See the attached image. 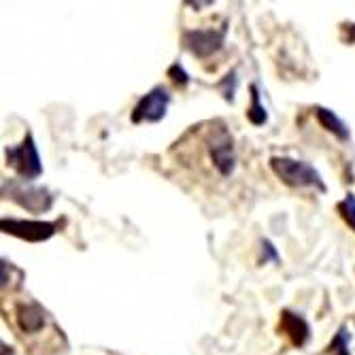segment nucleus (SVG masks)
I'll return each instance as SVG.
<instances>
[{
	"mask_svg": "<svg viewBox=\"0 0 355 355\" xmlns=\"http://www.w3.org/2000/svg\"><path fill=\"white\" fill-rule=\"evenodd\" d=\"M207 151L211 157V164L221 177H232L236 171V151H234V139L221 119L211 121V128L205 135Z\"/></svg>",
	"mask_w": 355,
	"mask_h": 355,
	"instance_id": "2",
	"label": "nucleus"
},
{
	"mask_svg": "<svg viewBox=\"0 0 355 355\" xmlns=\"http://www.w3.org/2000/svg\"><path fill=\"white\" fill-rule=\"evenodd\" d=\"M270 171L287 185V187H313L321 193H326L328 187L321 179L319 171L315 166H311L304 159H296V157H287V155H272L270 157Z\"/></svg>",
	"mask_w": 355,
	"mask_h": 355,
	"instance_id": "1",
	"label": "nucleus"
},
{
	"mask_svg": "<svg viewBox=\"0 0 355 355\" xmlns=\"http://www.w3.org/2000/svg\"><path fill=\"white\" fill-rule=\"evenodd\" d=\"M349 345H351V332L347 326H340L336 336L332 338V343L328 345V355H351L349 351Z\"/></svg>",
	"mask_w": 355,
	"mask_h": 355,
	"instance_id": "12",
	"label": "nucleus"
},
{
	"mask_svg": "<svg viewBox=\"0 0 355 355\" xmlns=\"http://www.w3.org/2000/svg\"><path fill=\"white\" fill-rule=\"evenodd\" d=\"M225 32H228V26H225V24L221 28L183 30L181 43H183V49L189 51L191 55L207 60V58L215 55L225 45Z\"/></svg>",
	"mask_w": 355,
	"mask_h": 355,
	"instance_id": "5",
	"label": "nucleus"
},
{
	"mask_svg": "<svg viewBox=\"0 0 355 355\" xmlns=\"http://www.w3.org/2000/svg\"><path fill=\"white\" fill-rule=\"evenodd\" d=\"M171 105V92L166 85H155L151 87L143 98L137 103L130 121L132 123H157L166 117Z\"/></svg>",
	"mask_w": 355,
	"mask_h": 355,
	"instance_id": "7",
	"label": "nucleus"
},
{
	"mask_svg": "<svg viewBox=\"0 0 355 355\" xmlns=\"http://www.w3.org/2000/svg\"><path fill=\"white\" fill-rule=\"evenodd\" d=\"M13 315H15V324H17L19 332L26 336L43 332L45 324H47V317H49L47 311L43 309V304H39L37 300L17 302Z\"/></svg>",
	"mask_w": 355,
	"mask_h": 355,
	"instance_id": "8",
	"label": "nucleus"
},
{
	"mask_svg": "<svg viewBox=\"0 0 355 355\" xmlns=\"http://www.w3.org/2000/svg\"><path fill=\"white\" fill-rule=\"evenodd\" d=\"M277 330H279V334H285L289 338V343H292V347H296V349H302L311 340L309 321L300 313H294V311H289V309L281 311Z\"/></svg>",
	"mask_w": 355,
	"mask_h": 355,
	"instance_id": "9",
	"label": "nucleus"
},
{
	"mask_svg": "<svg viewBox=\"0 0 355 355\" xmlns=\"http://www.w3.org/2000/svg\"><path fill=\"white\" fill-rule=\"evenodd\" d=\"M260 251H262V255H260V262H262V264H266V262L281 264V255H279L277 247L272 245V241L262 239V243H260Z\"/></svg>",
	"mask_w": 355,
	"mask_h": 355,
	"instance_id": "16",
	"label": "nucleus"
},
{
	"mask_svg": "<svg viewBox=\"0 0 355 355\" xmlns=\"http://www.w3.org/2000/svg\"><path fill=\"white\" fill-rule=\"evenodd\" d=\"M336 211L340 215V219L349 225V230L355 232V193H347V196L336 205Z\"/></svg>",
	"mask_w": 355,
	"mask_h": 355,
	"instance_id": "13",
	"label": "nucleus"
},
{
	"mask_svg": "<svg viewBox=\"0 0 355 355\" xmlns=\"http://www.w3.org/2000/svg\"><path fill=\"white\" fill-rule=\"evenodd\" d=\"M315 117H317V121H319V125L324 128L326 132H330V135H334L340 143H347L349 139H351V130H349V125L332 111V109H326V107H321V105H317L315 109Z\"/></svg>",
	"mask_w": 355,
	"mask_h": 355,
	"instance_id": "10",
	"label": "nucleus"
},
{
	"mask_svg": "<svg viewBox=\"0 0 355 355\" xmlns=\"http://www.w3.org/2000/svg\"><path fill=\"white\" fill-rule=\"evenodd\" d=\"M0 228H3L5 234H11L15 239H21L26 243H45L49 241L60 223L58 221H41V219H13V217H5L0 221Z\"/></svg>",
	"mask_w": 355,
	"mask_h": 355,
	"instance_id": "6",
	"label": "nucleus"
},
{
	"mask_svg": "<svg viewBox=\"0 0 355 355\" xmlns=\"http://www.w3.org/2000/svg\"><path fill=\"white\" fill-rule=\"evenodd\" d=\"M166 75L171 77V81H173L177 87H185V85L191 81V77L187 75V71L183 69V64H181V62H173L171 67H168V71H166Z\"/></svg>",
	"mask_w": 355,
	"mask_h": 355,
	"instance_id": "15",
	"label": "nucleus"
},
{
	"mask_svg": "<svg viewBox=\"0 0 355 355\" xmlns=\"http://www.w3.org/2000/svg\"><path fill=\"white\" fill-rule=\"evenodd\" d=\"M249 92H251V105L247 107V119L253 125H264L268 121V113H266V107L260 101V89H257L255 83H251Z\"/></svg>",
	"mask_w": 355,
	"mask_h": 355,
	"instance_id": "11",
	"label": "nucleus"
},
{
	"mask_svg": "<svg viewBox=\"0 0 355 355\" xmlns=\"http://www.w3.org/2000/svg\"><path fill=\"white\" fill-rule=\"evenodd\" d=\"M3 193L30 213H45L53 207L55 200V196L47 187L32 185L28 181H17V179H5Z\"/></svg>",
	"mask_w": 355,
	"mask_h": 355,
	"instance_id": "3",
	"label": "nucleus"
},
{
	"mask_svg": "<svg viewBox=\"0 0 355 355\" xmlns=\"http://www.w3.org/2000/svg\"><path fill=\"white\" fill-rule=\"evenodd\" d=\"M340 30H343V41L349 43V45H355V24L353 21H345L340 26Z\"/></svg>",
	"mask_w": 355,
	"mask_h": 355,
	"instance_id": "17",
	"label": "nucleus"
},
{
	"mask_svg": "<svg viewBox=\"0 0 355 355\" xmlns=\"http://www.w3.org/2000/svg\"><path fill=\"white\" fill-rule=\"evenodd\" d=\"M236 85H239V77H236V71H230L225 75L219 83H217V89L221 92L223 101L225 103H234V94H236Z\"/></svg>",
	"mask_w": 355,
	"mask_h": 355,
	"instance_id": "14",
	"label": "nucleus"
},
{
	"mask_svg": "<svg viewBox=\"0 0 355 355\" xmlns=\"http://www.w3.org/2000/svg\"><path fill=\"white\" fill-rule=\"evenodd\" d=\"M5 159H7V166H11L21 177V181L30 183L43 175V162L37 149V141L30 132L24 137L19 145L5 149Z\"/></svg>",
	"mask_w": 355,
	"mask_h": 355,
	"instance_id": "4",
	"label": "nucleus"
}]
</instances>
